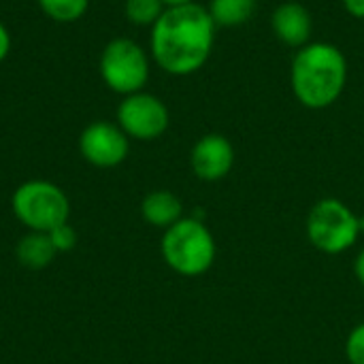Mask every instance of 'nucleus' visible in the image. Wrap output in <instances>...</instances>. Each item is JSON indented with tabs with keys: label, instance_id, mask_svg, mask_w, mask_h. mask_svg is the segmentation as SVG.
<instances>
[{
	"label": "nucleus",
	"instance_id": "17",
	"mask_svg": "<svg viewBox=\"0 0 364 364\" xmlns=\"http://www.w3.org/2000/svg\"><path fill=\"white\" fill-rule=\"evenodd\" d=\"M346 356L350 364H364V322L350 331L346 341Z\"/></svg>",
	"mask_w": 364,
	"mask_h": 364
},
{
	"label": "nucleus",
	"instance_id": "8",
	"mask_svg": "<svg viewBox=\"0 0 364 364\" xmlns=\"http://www.w3.org/2000/svg\"><path fill=\"white\" fill-rule=\"evenodd\" d=\"M79 151L96 168L119 166L130 151L128 134L111 122H92L79 136Z\"/></svg>",
	"mask_w": 364,
	"mask_h": 364
},
{
	"label": "nucleus",
	"instance_id": "11",
	"mask_svg": "<svg viewBox=\"0 0 364 364\" xmlns=\"http://www.w3.org/2000/svg\"><path fill=\"white\" fill-rule=\"evenodd\" d=\"M141 215L147 224L156 228H171L183 218L181 200L168 190H154L141 203Z\"/></svg>",
	"mask_w": 364,
	"mask_h": 364
},
{
	"label": "nucleus",
	"instance_id": "3",
	"mask_svg": "<svg viewBox=\"0 0 364 364\" xmlns=\"http://www.w3.org/2000/svg\"><path fill=\"white\" fill-rule=\"evenodd\" d=\"M160 252L168 269L183 277L205 275L215 262V239L198 218H181L164 230Z\"/></svg>",
	"mask_w": 364,
	"mask_h": 364
},
{
	"label": "nucleus",
	"instance_id": "7",
	"mask_svg": "<svg viewBox=\"0 0 364 364\" xmlns=\"http://www.w3.org/2000/svg\"><path fill=\"white\" fill-rule=\"evenodd\" d=\"M171 124L168 107L156 94L136 92L124 96L117 107V126L136 141L160 139Z\"/></svg>",
	"mask_w": 364,
	"mask_h": 364
},
{
	"label": "nucleus",
	"instance_id": "9",
	"mask_svg": "<svg viewBox=\"0 0 364 364\" xmlns=\"http://www.w3.org/2000/svg\"><path fill=\"white\" fill-rule=\"evenodd\" d=\"M190 166L200 181H220L235 166V147L224 134H205L190 151Z\"/></svg>",
	"mask_w": 364,
	"mask_h": 364
},
{
	"label": "nucleus",
	"instance_id": "4",
	"mask_svg": "<svg viewBox=\"0 0 364 364\" xmlns=\"http://www.w3.org/2000/svg\"><path fill=\"white\" fill-rule=\"evenodd\" d=\"M11 209L28 230L49 232L68 222L70 200L60 186L45 179H30L13 192Z\"/></svg>",
	"mask_w": 364,
	"mask_h": 364
},
{
	"label": "nucleus",
	"instance_id": "16",
	"mask_svg": "<svg viewBox=\"0 0 364 364\" xmlns=\"http://www.w3.org/2000/svg\"><path fill=\"white\" fill-rule=\"evenodd\" d=\"M47 235H49V239H51V243H53V247H55V252H58V254L73 252V250H75V245H77V241H79L77 230H75L68 222H66V224L55 226V228H53V230H49Z\"/></svg>",
	"mask_w": 364,
	"mask_h": 364
},
{
	"label": "nucleus",
	"instance_id": "20",
	"mask_svg": "<svg viewBox=\"0 0 364 364\" xmlns=\"http://www.w3.org/2000/svg\"><path fill=\"white\" fill-rule=\"evenodd\" d=\"M354 275H356L358 284L364 288V250L356 256V260H354Z\"/></svg>",
	"mask_w": 364,
	"mask_h": 364
},
{
	"label": "nucleus",
	"instance_id": "15",
	"mask_svg": "<svg viewBox=\"0 0 364 364\" xmlns=\"http://www.w3.org/2000/svg\"><path fill=\"white\" fill-rule=\"evenodd\" d=\"M166 4L162 0H126V19L134 26H154L164 13Z\"/></svg>",
	"mask_w": 364,
	"mask_h": 364
},
{
	"label": "nucleus",
	"instance_id": "6",
	"mask_svg": "<svg viewBox=\"0 0 364 364\" xmlns=\"http://www.w3.org/2000/svg\"><path fill=\"white\" fill-rule=\"evenodd\" d=\"M98 70L109 90L122 96H130L143 92L149 81V55L147 51L132 38L119 36L105 45Z\"/></svg>",
	"mask_w": 364,
	"mask_h": 364
},
{
	"label": "nucleus",
	"instance_id": "12",
	"mask_svg": "<svg viewBox=\"0 0 364 364\" xmlns=\"http://www.w3.org/2000/svg\"><path fill=\"white\" fill-rule=\"evenodd\" d=\"M15 256H17V262L21 267H26L30 271H41L53 262L58 252H55L47 232L28 230V235H23L19 239V243L15 245Z\"/></svg>",
	"mask_w": 364,
	"mask_h": 364
},
{
	"label": "nucleus",
	"instance_id": "1",
	"mask_svg": "<svg viewBox=\"0 0 364 364\" xmlns=\"http://www.w3.org/2000/svg\"><path fill=\"white\" fill-rule=\"evenodd\" d=\"M215 21L198 2L166 6L151 26V60L168 75L188 77L200 70L215 45Z\"/></svg>",
	"mask_w": 364,
	"mask_h": 364
},
{
	"label": "nucleus",
	"instance_id": "18",
	"mask_svg": "<svg viewBox=\"0 0 364 364\" xmlns=\"http://www.w3.org/2000/svg\"><path fill=\"white\" fill-rule=\"evenodd\" d=\"M343 9L354 17V19H364V0H341Z\"/></svg>",
	"mask_w": 364,
	"mask_h": 364
},
{
	"label": "nucleus",
	"instance_id": "10",
	"mask_svg": "<svg viewBox=\"0 0 364 364\" xmlns=\"http://www.w3.org/2000/svg\"><path fill=\"white\" fill-rule=\"evenodd\" d=\"M271 30L277 41H282L288 47L301 49L307 43H311L314 32V19L305 4L288 0L282 2L273 15H271Z\"/></svg>",
	"mask_w": 364,
	"mask_h": 364
},
{
	"label": "nucleus",
	"instance_id": "14",
	"mask_svg": "<svg viewBox=\"0 0 364 364\" xmlns=\"http://www.w3.org/2000/svg\"><path fill=\"white\" fill-rule=\"evenodd\" d=\"M41 11L60 23H73L87 13L90 0H38Z\"/></svg>",
	"mask_w": 364,
	"mask_h": 364
},
{
	"label": "nucleus",
	"instance_id": "13",
	"mask_svg": "<svg viewBox=\"0 0 364 364\" xmlns=\"http://www.w3.org/2000/svg\"><path fill=\"white\" fill-rule=\"evenodd\" d=\"M209 13L215 26L237 28L247 23L256 13V0H211Z\"/></svg>",
	"mask_w": 364,
	"mask_h": 364
},
{
	"label": "nucleus",
	"instance_id": "5",
	"mask_svg": "<svg viewBox=\"0 0 364 364\" xmlns=\"http://www.w3.org/2000/svg\"><path fill=\"white\" fill-rule=\"evenodd\" d=\"M305 230L316 250L328 256H339L356 245L363 222L343 200L322 198L311 207Z\"/></svg>",
	"mask_w": 364,
	"mask_h": 364
},
{
	"label": "nucleus",
	"instance_id": "2",
	"mask_svg": "<svg viewBox=\"0 0 364 364\" xmlns=\"http://www.w3.org/2000/svg\"><path fill=\"white\" fill-rule=\"evenodd\" d=\"M348 58L326 41H311L296 49L290 66V87L296 100L314 111L333 107L348 85Z\"/></svg>",
	"mask_w": 364,
	"mask_h": 364
},
{
	"label": "nucleus",
	"instance_id": "21",
	"mask_svg": "<svg viewBox=\"0 0 364 364\" xmlns=\"http://www.w3.org/2000/svg\"><path fill=\"white\" fill-rule=\"evenodd\" d=\"M166 6H179V4H190V2H196V0H162Z\"/></svg>",
	"mask_w": 364,
	"mask_h": 364
},
{
	"label": "nucleus",
	"instance_id": "19",
	"mask_svg": "<svg viewBox=\"0 0 364 364\" xmlns=\"http://www.w3.org/2000/svg\"><path fill=\"white\" fill-rule=\"evenodd\" d=\"M9 51H11V34H9L6 26L0 21V62H4Z\"/></svg>",
	"mask_w": 364,
	"mask_h": 364
}]
</instances>
